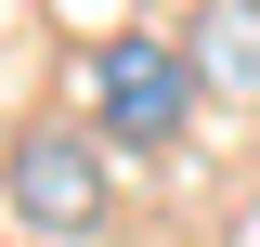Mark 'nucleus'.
Listing matches in <instances>:
<instances>
[{
	"label": "nucleus",
	"instance_id": "nucleus-1",
	"mask_svg": "<svg viewBox=\"0 0 260 247\" xmlns=\"http://www.w3.org/2000/svg\"><path fill=\"white\" fill-rule=\"evenodd\" d=\"M195 52L182 39H156V26H104L91 39V130H117V143H182V117H195Z\"/></svg>",
	"mask_w": 260,
	"mask_h": 247
},
{
	"label": "nucleus",
	"instance_id": "nucleus-2",
	"mask_svg": "<svg viewBox=\"0 0 260 247\" xmlns=\"http://www.w3.org/2000/svg\"><path fill=\"white\" fill-rule=\"evenodd\" d=\"M0 182H13V208L39 221V234H104V208H117V195H104V156H91V130H13V156H0Z\"/></svg>",
	"mask_w": 260,
	"mask_h": 247
},
{
	"label": "nucleus",
	"instance_id": "nucleus-3",
	"mask_svg": "<svg viewBox=\"0 0 260 247\" xmlns=\"http://www.w3.org/2000/svg\"><path fill=\"white\" fill-rule=\"evenodd\" d=\"M182 52H195V78H208V91H260V0H208Z\"/></svg>",
	"mask_w": 260,
	"mask_h": 247
},
{
	"label": "nucleus",
	"instance_id": "nucleus-4",
	"mask_svg": "<svg viewBox=\"0 0 260 247\" xmlns=\"http://www.w3.org/2000/svg\"><path fill=\"white\" fill-rule=\"evenodd\" d=\"M52 13H78V26H104V13H117V0H52Z\"/></svg>",
	"mask_w": 260,
	"mask_h": 247
}]
</instances>
